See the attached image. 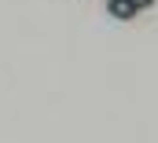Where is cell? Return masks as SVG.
Segmentation results:
<instances>
[{
    "label": "cell",
    "instance_id": "cell-2",
    "mask_svg": "<svg viewBox=\"0 0 158 143\" xmlns=\"http://www.w3.org/2000/svg\"><path fill=\"white\" fill-rule=\"evenodd\" d=\"M132 4H136V11H147V7H151L155 0H132Z\"/></svg>",
    "mask_w": 158,
    "mask_h": 143
},
{
    "label": "cell",
    "instance_id": "cell-1",
    "mask_svg": "<svg viewBox=\"0 0 158 143\" xmlns=\"http://www.w3.org/2000/svg\"><path fill=\"white\" fill-rule=\"evenodd\" d=\"M107 15H114L121 22H129L132 15H136V4L132 0H107Z\"/></svg>",
    "mask_w": 158,
    "mask_h": 143
}]
</instances>
